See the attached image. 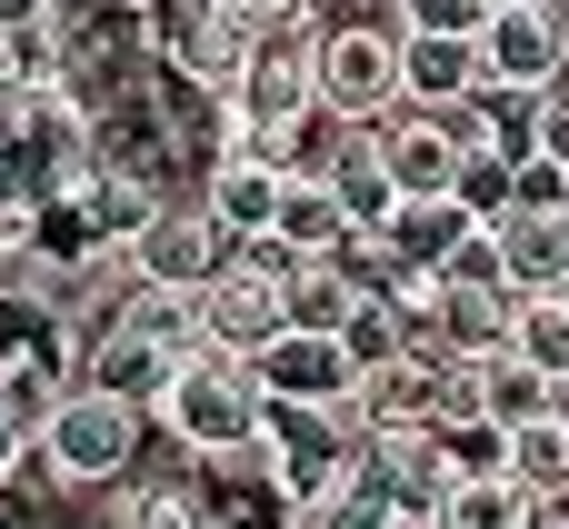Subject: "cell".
I'll list each match as a JSON object with an SVG mask.
<instances>
[{
	"label": "cell",
	"instance_id": "6da1fadb",
	"mask_svg": "<svg viewBox=\"0 0 569 529\" xmlns=\"http://www.w3.org/2000/svg\"><path fill=\"white\" fill-rule=\"evenodd\" d=\"M190 460H250L260 450V420H270V400H260V380H250V360H220V350H200V360H180L170 370V390H160V410H150Z\"/></svg>",
	"mask_w": 569,
	"mask_h": 529
},
{
	"label": "cell",
	"instance_id": "7a4b0ae2",
	"mask_svg": "<svg viewBox=\"0 0 569 529\" xmlns=\"http://www.w3.org/2000/svg\"><path fill=\"white\" fill-rule=\"evenodd\" d=\"M140 430H150V410H130V400H110V390H60V410L40 420V440H30V460L60 480V490H110L120 470H140Z\"/></svg>",
	"mask_w": 569,
	"mask_h": 529
},
{
	"label": "cell",
	"instance_id": "3957f363",
	"mask_svg": "<svg viewBox=\"0 0 569 529\" xmlns=\"http://www.w3.org/2000/svg\"><path fill=\"white\" fill-rule=\"evenodd\" d=\"M300 110H320V20L300 10V20H270L260 40H250V70H240V90H230V130L240 140H270V130H290Z\"/></svg>",
	"mask_w": 569,
	"mask_h": 529
},
{
	"label": "cell",
	"instance_id": "277c9868",
	"mask_svg": "<svg viewBox=\"0 0 569 529\" xmlns=\"http://www.w3.org/2000/svg\"><path fill=\"white\" fill-rule=\"evenodd\" d=\"M350 460H360V420H350V410H280V400H270L260 450H250L240 470H260V480L280 490V510H310L320 490L350 480Z\"/></svg>",
	"mask_w": 569,
	"mask_h": 529
},
{
	"label": "cell",
	"instance_id": "5b68a950",
	"mask_svg": "<svg viewBox=\"0 0 569 529\" xmlns=\"http://www.w3.org/2000/svg\"><path fill=\"white\" fill-rule=\"evenodd\" d=\"M300 260H280L270 240H240L230 250V270L190 300V320H200V350H220V360H260L290 320H280V280H290Z\"/></svg>",
	"mask_w": 569,
	"mask_h": 529
},
{
	"label": "cell",
	"instance_id": "8992f818",
	"mask_svg": "<svg viewBox=\"0 0 569 529\" xmlns=\"http://www.w3.org/2000/svg\"><path fill=\"white\" fill-rule=\"evenodd\" d=\"M230 250H240V240H230V230H220L200 200H170V210H160V220H150V230L120 250V260H130V290H160V300H200V290L230 270Z\"/></svg>",
	"mask_w": 569,
	"mask_h": 529
},
{
	"label": "cell",
	"instance_id": "52a82bcc",
	"mask_svg": "<svg viewBox=\"0 0 569 529\" xmlns=\"http://www.w3.org/2000/svg\"><path fill=\"white\" fill-rule=\"evenodd\" d=\"M320 110L370 130L400 110V30H370V20H340L320 30Z\"/></svg>",
	"mask_w": 569,
	"mask_h": 529
},
{
	"label": "cell",
	"instance_id": "ba28073f",
	"mask_svg": "<svg viewBox=\"0 0 569 529\" xmlns=\"http://www.w3.org/2000/svg\"><path fill=\"white\" fill-rule=\"evenodd\" d=\"M560 70H569V10L560 0H500L490 30H480V90L540 100Z\"/></svg>",
	"mask_w": 569,
	"mask_h": 529
},
{
	"label": "cell",
	"instance_id": "9c48e42d",
	"mask_svg": "<svg viewBox=\"0 0 569 529\" xmlns=\"http://www.w3.org/2000/svg\"><path fill=\"white\" fill-rule=\"evenodd\" d=\"M280 190H290V180H280V170H270V150H260V140H240V130H230V140L210 150V170H200V210H210L230 240H270Z\"/></svg>",
	"mask_w": 569,
	"mask_h": 529
},
{
	"label": "cell",
	"instance_id": "30bf717a",
	"mask_svg": "<svg viewBox=\"0 0 569 529\" xmlns=\"http://www.w3.org/2000/svg\"><path fill=\"white\" fill-rule=\"evenodd\" d=\"M250 380H260V400H280V410H350V390H360L350 350H340V340H310V330H280V340L250 360Z\"/></svg>",
	"mask_w": 569,
	"mask_h": 529
},
{
	"label": "cell",
	"instance_id": "8fae6325",
	"mask_svg": "<svg viewBox=\"0 0 569 529\" xmlns=\"http://www.w3.org/2000/svg\"><path fill=\"white\" fill-rule=\"evenodd\" d=\"M100 260H110V240H100L80 180H70V190H40V200L20 210V270H30V280H70V270H100Z\"/></svg>",
	"mask_w": 569,
	"mask_h": 529
},
{
	"label": "cell",
	"instance_id": "7c38bea8",
	"mask_svg": "<svg viewBox=\"0 0 569 529\" xmlns=\"http://www.w3.org/2000/svg\"><path fill=\"white\" fill-rule=\"evenodd\" d=\"M490 250H500L510 300H560L569 290V210H500Z\"/></svg>",
	"mask_w": 569,
	"mask_h": 529
},
{
	"label": "cell",
	"instance_id": "4fadbf2b",
	"mask_svg": "<svg viewBox=\"0 0 569 529\" xmlns=\"http://www.w3.org/2000/svg\"><path fill=\"white\" fill-rule=\"evenodd\" d=\"M370 150H380V170H390L400 200H450V190H460V150H450V130H440L430 110L370 120Z\"/></svg>",
	"mask_w": 569,
	"mask_h": 529
},
{
	"label": "cell",
	"instance_id": "5bb4252c",
	"mask_svg": "<svg viewBox=\"0 0 569 529\" xmlns=\"http://www.w3.org/2000/svg\"><path fill=\"white\" fill-rule=\"evenodd\" d=\"M170 370H180V350H170L160 330L100 320V340H90V370H80V390H110V400H130V410H160Z\"/></svg>",
	"mask_w": 569,
	"mask_h": 529
},
{
	"label": "cell",
	"instance_id": "9a60e30c",
	"mask_svg": "<svg viewBox=\"0 0 569 529\" xmlns=\"http://www.w3.org/2000/svg\"><path fill=\"white\" fill-rule=\"evenodd\" d=\"M480 90V40H420L400 30V110H450Z\"/></svg>",
	"mask_w": 569,
	"mask_h": 529
},
{
	"label": "cell",
	"instance_id": "2e32d148",
	"mask_svg": "<svg viewBox=\"0 0 569 529\" xmlns=\"http://www.w3.org/2000/svg\"><path fill=\"white\" fill-rule=\"evenodd\" d=\"M0 370H70V320L50 310L40 280L0 290Z\"/></svg>",
	"mask_w": 569,
	"mask_h": 529
},
{
	"label": "cell",
	"instance_id": "e0dca14e",
	"mask_svg": "<svg viewBox=\"0 0 569 529\" xmlns=\"http://www.w3.org/2000/svg\"><path fill=\"white\" fill-rule=\"evenodd\" d=\"M270 250H280V260H340V250H350V210L330 200V180H290V190H280Z\"/></svg>",
	"mask_w": 569,
	"mask_h": 529
},
{
	"label": "cell",
	"instance_id": "ac0fdd59",
	"mask_svg": "<svg viewBox=\"0 0 569 529\" xmlns=\"http://www.w3.org/2000/svg\"><path fill=\"white\" fill-rule=\"evenodd\" d=\"M470 230H480V220H470L460 200H400V210L380 220V240H390L420 280H440V270L460 260V240H470Z\"/></svg>",
	"mask_w": 569,
	"mask_h": 529
},
{
	"label": "cell",
	"instance_id": "d6986e66",
	"mask_svg": "<svg viewBox=\"0 0 569 529\" xmlns=\"http://www.w3.org/2000/svg\"><path fill=\"white\" fill-rule=\"evenodd\" d=\"M470 410L490 420V430H520V420H540V410H560V390L520 360V350H490V360H470Z\"/></svg>",
	"mask_w": 569,
	"mask_h": 529
},
{
	"label": "cell",
	"instance_id": "ffe728a7",
	"mask_svg": "<svg viewBox=\"0 0 569 529\" xmlns=\"http://www.w3.org/2000/svg\"><path fill=\"white\" fill-rule=\"evenodd\" d=\"M360 310V290H350V270L340 260H300L290 280H280V320L290 330H310V340H340V320Z\"/></svg>",
	"mask_w": 569,
	"mask_h": 529
},
{
	"label": "cell",
	"instance_id": "44dd1931",
	"mask_svg": "<svg viewBox=\"0 0 569 529\" xmlns=\"http://www.w3.org/2000/svg\"><path fill=\"white\" fill-rule=\"evenodd\" d=\"M350 140H360L350 120H330V110H300V120H290V130H270L260 150H270V170H280V180H330Z\"/></svg>",
	"mask_w": 569,
	"mask_h": 529
},
{
	"label": "cell",
	"instance_id": "7402d4cb",
	"mask_svg": "<svg viewBox=\"0 0 569 529\" xmlns=\"http://www.w3.org/2000/svg\"><path fill=\"white\" fill-rule=\"evenodd\" d=\"M60 60H70L60 20H20V30H0V80H10V100H50V90H60Z\"/></svg>",
	"mask_w": 569,
	"mask_h": 529
},
{
	"label": "cell",
	"instance_id": "603a6c76",
	"mask_svg": "<svg viewBox=\"0 0 569 529\" xmlns=\"http://www.w3.org/2000/svg\"><path fill=\"white\" fill-rule=\"evenodd\" d=\"M330 200L350 210V230H380L390 210H400V190H390V170H380V150H370V130L340 150V170H330Z\"/></svg>",
	"mask_w": 569,
	"mask_h": 529
},
{
	"label": "cell",
	"instance_id": "cb8c5ba5",
	"mask_svg": "<svg viewBox=\"0 0 569 529\" xmlns=\"http://www.w3.org/2000/svg\"><path fill=\"white\" fill-rule=\"evenodd\" d=\"M120 529H220L200 480H130L120 490Z\"/></svg>",
	"mask_w": 569,
	"mask_h": 529
},
{
	"label": "cell",
	"instance_id": "d4e9b609",
	"mask_svg": "<svg viewBox=\"0 0 569 529\" xmlns=\"http://www.w3.org/2000/svg\"><path fill=\"white\" fill-rule=\"evenodd\" d=\"M510 350H520L550 390H569V310L560 300H520V310H510Z\"/></svg>",
	"mask_w": 569,
	"mask_h": 529
},
{
	"label": "cell",
	"instance_id": "484cf974",
	"mask_svg": "<svg viewBox=\"0 0 569 529\" xmlns=\"http://www.w3.org/2000/svg\"><path fill=\"white\" fill-rule=\"evenodd\" d=\"M430 450H440L450 480H490V470H510V430H490V420H440Z\"/></svg>",
	"mask_w": 569,
	"mask_h": 529
},
{
	"label": "cell",
	"instance_id": "4316f807",
	"mask_svg": "<svg viewBox=\"0 0 569 529\" xmlns=\"http://www.w3.org/2000/svg\"><path fill=\"white\" fill-rule=\"evenodd\" d=\"M290 529H400V520H390V500H380L370 480H340V490H320L310 510H290Z\"/></svg>",
	"mask_w": 569,
	"mask_h": 529
},
{
	"label": "cell",
	"instance_id": "83f0119b",
	"mask_svg": "<svg viewBox=\"0 0 569 529\" xmlns=\"http://www.w3.org/2000/svg\"><path fill=\"white\" fill-rule=\"evenodd\" d=\"M340 350H350V370H380V360H400L410 340H400V310L390 300H360L350 320H340Z\"/></svg>",
	"mask_w": 569,
	"mask_h": 529
},
{
	"label": "cell",
	"instance_id": "f1b7e54d",
	"mask_svg": "<svg viewBox=\"0 0 569 529\" xmlns=\"http://www.w3.org/2000/svg\"><path fill=\"white\" fill-rule=\"evenodd\" d=\"M510 180H520V160H500V150H480V160H460V190H450V200H460V210H470V220L490 230V220L510 210Z\"/></svg>",
	"mask_w": 569,
	"mask_h": 529
},
{
	"label": "cell",
	"instance_id": "f546056e",
	"mask_svg": "<svg viewBox=\"0 0 569 529\" xmlns=\"http://www.w3.org/2000/svg\"><path fill=\"white\" fill-rule=\"evenodd\" d=\"M490 10L500 0H400V30H420V40H480Z\"/></svg>",
	"mask_w": 569,
	"mask_h": 529
},
{
	"label": "cell",
	"instance_id": "4dcf8cb0",
	"mask_svg": "<svg viewBox=\"0 0 569 529\" xmlns=\"http://www.w3.org/2000/svg\"><path fill=\"white\" fill-rule=\"evenodd\" d=\"M440 280H500V250H490V230H470V240H460V260H450ZM500 290H510V280H500Z\"/></svg>",
	"mask_w": 569,
	"mask_h": 529
},
{
	"label": "cell",
	"instance_id": "1f68e13d",
	"mask_svg": "<svg viewBox=\"0 0 569 529\" xmlns=\"http://www.w3.org/2000/svg\"><path fill=\"white\" fill-rule=\"evenodd\" d=\"M220 10H230V20H250V30H270V20H300L310 0H220Z\"/></svg>",
	"mask_w": 569,
	"mask_h": 529
},
{
	"label": "cell",
	"instance_id": "d6a6232c",
	"mask_svg": "<svg viewBox=\"0 0 569 529\" xmlns=\"http://www.w3.org/2000/svg\"><path fill=\"white\" fill-rule=\"evenodd\" d=\"M20 470H30V430H20V420H0V480H20Z\"/></svg>",
	"mask_w": 569,
	"mask_h": 529
},
{
	"label": "cell",
	"instance_id": "836d02e7",
	"mask_svg": "<svg viewBox=\"0 0 569 529\" xmlns=\"http://www.w3.org/2000/svg\"><path fill=\"white\" fill-rule=\"evenodd\" d=\"M0 529H30V500H20V480H0Z\"/></svg>",
	"mask_w": 569,
	"mask_h": 529
},
{
	"label": "cell",
	"instance_id": "e575fe53",
	"mask_svg": "<svg viewBox=\"0 0 569 529\" xmlns=\"http://www.w3.org/2000/svg\"><path fill=\"white\" fill-rule=\"evenodd\" d=\"M20 20H50V0H0V30H20Z\"/></svg>",
	"mask_w": 569,
	"mask_h": 529
},
{
	"label": "cell",
	"instance_id": "d590c367",
	"mask_svg": "<svg viewBox=\"0 0 569 529\" xmlns=\"http://www.w3.org/2000/svg\"><path fill=\"white\" fill-rule=\"evenodd\" d=\"M560 310H569V290H560Z\"/></svg>",
	"mask_w": 569,
	"mask_h": 529
}]
</instances>
